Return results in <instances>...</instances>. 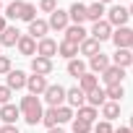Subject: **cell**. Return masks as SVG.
I'll return each mask as SVG.
<instances>
[{
  "label": "cell",
  "instance_id": "cell-1",
  "mask_svg": "<svg viewBox=\"0 0 133 133\" xmlns=\"http://www.w3.org/2000/svg\"><path fill=\"white\" fill-rule=\"evenodd\" d=\"M21 112H24V117H26V123L29 125H37L39 120H42V104H39V99L31 94V97H24L21 99Z\"/></svg>",
  "mask_w": 133,
  "mask_h": 133
},
{
  "label": "cell",
  "instance_id": "cell-2",
  "mask_svg": "<svg viewBox=\"0 0 133 133\" xmlns=\"http://www.w3.org/2000/svg\"><path fill=\"white\" fill-rule=\"evenodd\" d=\"M44 99L50 102V107H60V104H63V99H65V89H63L60 84L47 86V89H44Z\"/></svg>",
  "mask_w": 133,
  "mask_h": 133
},
{
  "label": "cell",
  "instance_id": "cell-3",
  "mask_svg": "<svg viewBox=\"0 0 133 133\" xmlns=\"http://www.w3.org/2000/svg\"><path fill=\"white\" fill-rule=\"evenodd\" d=\"M130 37H133V29H128V26H120V29L112 34V39H115L117 50H128V44H130Z\"/></svg>",
  "mask_w": 133,
  "mask_h": 133
},
{
  "label": "cell",
  "instance_id": "cell-4",
  "mask_svg": "<svg viewBox=\"0 0 133 133\" xmlns=\"http://www.w3.org/2000/svg\"><path fill=\"white\" fill-rule=\"evenodd\" d=\"M26 86H29V91L37 97V94H44V89H47L50 84H47V78H44V76H37V73H34L31 78H26Z\"/></svg>",
  "mask_w": 133,
  "mask_h": 133
},
{
  "label": "cell",
  "instance_id": "cell-5",
  "mask_svg": "<svg viewBox=\"0 0 133 133\" xmlns=\"http://www.w3.org/2000/svg\"><path fill=\"white\" fill-rule=\"evenodd\" d=\"M65 39L73 42V44H81V42L86 39V29H84V26H78V24H73V26L65 29Z\"/></svg>",
  "mask_w": 133,
  "mask_h": 133
},
{
  "label": "cell",
  "instance_id": "cell-6",
  "mask_svg": "<svg viewBox=\"0 0 133 133\" xmlns=\"http://www.w3.org/2000/svg\"><path fill=\"white\" fill-rule=\"evenodd\" d=\"M128 8H123V5H115L112 11H110V21L107 24H115V26H125V21H128Z\"/></svg>",
  "mask_w": 133,
  "mask_h": 133
},
{
  "label": "cell",
  "instance_id": "cell-7",
  "mask_svg": "<svg viewBox=\"0 0 133 133\" xmlns=\"http://www.w3.org/2000/svg\"><path fill=\"white\" fill-rule=\"evenodd\" d=\"M37 52H39V57H47V60H50V57H52V55L57 52V42H55V39H47V37H44V39H42V42L37 44Z\"/></svg>",
  "mask_w": 133,
  "mask_h": 133
},
{
  "label": "cell",
  "instance_id": "cell-8",
  "mask_svg": "<svg viewBox=\"0 0 133 133\" xmlns=\"http://www.w3.org/2000/svg\"><path fill=\"white\" fill-rule=\"evenodd\" d=\"M31 71H34L37 76H47V73L52 71V60H47V57H39V55H37V57L31 60Z\"/></svg>",
  "mask_w": 133,
  "mask_h": 133
},
{
  "label": "cell",
  "instance_id": "cell-9",
  "mask_svg": "<svg viewBox=\"0 0 133 133\" xmlns=\"http://www.w3.org/2000/svg\"><path fill=\"white\" fill-rule=\"evenodd\" d=\"M110 37H112V34H110V24H107V21H97L94 29H91V39L104 42V39H110Z\"/></svg>",
  "mask_w": 133,
  "mask_h": 133
},
{
  "label": "cell",
  "instance_id": "cell-10",
  "mask_svg": "<svg viewBox=\"0 0 133 133\" xmlns=\"http://www.w3.org/2000/svg\"><path fill=\"white\" fill-rule=\"evenodd\" d=\"M50 26L52 29H68V13L60 11V8H55L52 16H50Z\"/></svg>",
  "mask_w": 133,
  "mask_h": 133
},
{
  "label": "cell",
  "instance_id": "cell-11",
  "mask_svg": "<svg viewBox=\"0 0 133 133\" xmlns=\"http://www.w3.org/2000/svg\"><path fill=\"white\" fill-rule=\"evenodd\" d=\"M123 76H125V71H123V68H117V65H110V68L104 71V81H107V86L120 84V81H123Z\"/></svg>",
  "mask_w": 133,
  "mask_h": 133
},
{
  "label": "cell",
  "instance_id": "cell-12",
  "mask_svg": "<svg viewBox=\"0 0 133 133\" xmlns=\"http://www.w3.org/2000/svg\"><path fill=\"white\" fill-rule=\"evenodd\" d=\"M65 99H68L73 107H84V102H86V94H84L78 86H73V89H68V91H65Z\"/></svg>",
  "mask_w": 133,
  "mask_h": 133
},
{
  "label": "cell",
  "instance_id": "cell-13",
  "mask_svg": "<svg viewBox=\"0 0 133 133\" xmlns=\"http://www.w3.org/2000/svg\"><path fill=\"white\" fill-rule=\"evenodd\" d=\"M47 29H50V24H47V21H39V18H34V21L29 24V37H31V39H37V37H44V34H47Z\"/></svg>",
  "mask_w": 133,
  "mask_h": 133
},
{
  "label": "cell",
  "instance_id": "cell-14",
  "mask_svg": "<svg viewBox=\"0 0 133 133\" xmlns=\"http://www.w3.org/2000/svg\"><path fill=\"white\" fill-rule=\"evenodd\" d=\"M26 86V73L24 71H11L8 73V89H24Z\"/></svg>",
  "mask_w": 133,
  "mask_h": 133
},
{
  "label": "cell",
  "instance_id": "cell-15",
  "mask_svg": "<svg viewBox=\"0 0 133 133\" xmlns=\"http://www.w3.org/2000/svg\"><path fill=\"white\" fill-rule=\"evenodd\" d=\"M68 18H73V21L81 26V21H86V5H84V3H73L71 11H68Z\"/></svg>",
  "mask_w": 133,
  "mask_h": 133
},
{
  "label": "cell",
  "instance_id": "cell-16",
  "mask_svg": "<svg viewBox=\"0 0 133 133\" xmlns=\"http://www.w3.org/2000/svg\"><path fill=\"white\" fill-rule=\"evenodd\" d=\"M18 29H13V26H5V31H3V37H0V44H5V47H11V44H18Z\"/></svg>",
  "mask_w": 133,
  "mask_h": 133
},
{
  "label": "cell",
  "instance_id": "cell-17",
  "mask_svg": "<svg viewBox=\"0 0 133 133\" xmlns=\"http://www.w3.org/2000/svg\"><path fill=\"white\" fill-rule=\"evenodd\" d=\"M18 115H21V110H18V107H13V104H3V110H0V117H3L8 125H13Z\"/></svg>",
  "mask_w": 133,
  "mask_h": 133
},
{
  "label": "cell",
  "instance_id": "cell-18",
  "mask_svg": "<svg viewBox=\"0 0 133 133\" xmlns=\"http://www.w3.org/2000/svg\"><path fill=\"white\" fill-rule=\"evenodd\" d=\"M86 99H89V104H91V107H102V104L107 102V94H104V89H99V86H97L94 91H89V94H86Z\"/></svg>",
  "mask_w": 133,
  "mask_h": 133
},
{
  "label": "cell",
  "instance_id": "cell-19",
  "mask_svg": "<svg viewBox=\"0 0 133 133\" xmlns=\"http://www.w3.org/2000/svg\"><path fill=\"white\" fill-rule=\"evenodd\" d=\"M89 63H91V71H97V73H104V71L110 68V60H107V55H102V52L94 55Z\"/></svg>",
  "mask_w": 133,
  "mask_h": 133
},
{
  "label": "cell",
  "instance_id": "cell-20",
  "mask_svg": "<svg viewBox=\"0 0 133 133\" xmlns=\"http://www.w3.org/2000/svg\"><path fill=\"white\" fill-rule=\"evenodd\" d=\"M18 52H21V55H34V52H37V42H34L31 37H21V39H18Z\"/></svg>",
  "mask_w": 133,
  "mask_h": 133
},
{
  "label": "cell",
  "instance_id": "cell-21",
  "mask_svg": "<svg viewBox=\"0 0 133 133\" xmlns=\"http://www.w3.org/2000/svg\"><path fill=\"white\" fill-rule=\"evenodd\" d=\"M78 89H81L84 94L94 91V89H97V76H94V73H84V76H81V84H78Z\"/></svg>",
  "mask_w": 133,
  "mask_h": 133
},
{
  "label": "cell",
  "instance_id": "cell-22",
  "mask_svg": "<svg viewBox=\"0 0 133 133\" xmlns=\"http://www.w3.org/2000/svg\"><path fill=\"white\" fill-rule=\"evenodd\" d=\"M102 115L107 117V123L115 120V117L120 115V104H117V102H104V104H102Z\"/></svg>",
  "mask_w": 133,
  "mask_h": 133
},
{
  "label": "cell",
  "instance_id": "cell-23",
  "mask_svg": "<svg viewBox=\"0 0 133 133\" xmlns=\"http://www.w3.org/2000/svg\"><path fill=\"white\" fill-rule=\"evenodd\" d=\"M130 63H133L130 50H117L115 52V65H117V68H125V65H130Z\"/></svg>",
  "mask_w": 133,
  "mask_h": 133
},
{
  "label": "cell",
  "instance_id": "cell-24",
  "mask_svg": "<svg viewBox=\"0 0 133 133\" xmlns=\"http://www.w3.org/2000/svg\"><path fill=\"white\" fill-rule=\"evenodd\" d=\"M81 52L89 55V57L99 55V42H97V39H84V42H81Z\"/></svg>",
  "mask_w": 133,
  "mask_h": 133
},
{
  "label": "cell",
  "instance_id": "cell-25",
  "mask_svg": "<svg viewBox=\"0 0 133 133\" xmlns=\"http://www.w3.org/2000/svg\"><path fill=\"white\" fill-rule=\"evenodd\" d=\"M57 52L63 55V57H68V60H73V55L78 52V44H73V42H68V39H65L60 47H57Z\"/></svg>",
  "mask_w": 133,
  "mask_h": 133
},
{
  "label": "cell",
  "instance_id": "cell-26",
  "mask_svg": "<svg viewBox=\"0 0 133 133\" xmlns=\"http://www.w3.org/2000/svg\"><path fill=\"white\" fill-rule=\"evenodd\" d=\"M68 73L76 76V78H81V76L86 73V65H84L81 60H68Z\"/></svg>",
  "mask_w": 133,
  "mask_h": 133
},
{
  "label": "cell",
  "instance_id": "cell-27",
  "mask_svg": "<svg viewBox=\"0 0 133 133\" xmlns=\"http://www.w3.org/2000/svg\"><path fill=\"white\" fill-rule=\"evenodd\" d=\"M104 13V5L102 3H94V5H86V18H91L94 24L99 21V16Z\"/></svg>",
  "mask_w": 133,
  "mask_h": 133
},
{
  "label": "cell",
  "instance_id": "cell-28",
  "mask_svg": "<svg viewBox=\"0 0 133 133\" xmlns=\"http://www.w3.org/2000/svg\"><path fill=\"white\" fill-rule=\"evenodd\" d=\"M112 102H120L123 97H125V91H123V84H112V86H107V91H104Z\"/></svg>",
  "mask_w": 133,
  "mask_h": 133
},
{
  "label": "cell",
  "instance_id": "cell-29",
  "mask_svg": "<svg viewBox=\"0 0 133 133\" xmlns=\"http://www.w3.org/2000/svg\"><path fill=\"white\" fill-rule=\"evenodd\" d=\"M42 123H44L47 128H55V125H57V112H55V107H50L47 112H42Z\"/></svg>",
  "mask_w": 133,
  "mask_h": 133
},
{
  "label": "cell",
  "instance_id": "cell-30",
  "mask_svg": "<svg viewBox=\"0 0 133 133\" xmlns=\"http://www.w3.org/2000/svg\"><path fill=\"white\" fill-rule=\"evenodd\" d=\"M97 117V110L94 107H78V120H86V123H91Z\"/></svg>",
  "mask_w": 133,
  "mask_h": 133
},
{
  "label": "cell",
  "instance_id": "cell-31",
  "mask_svg": "<svg viewBox=\"0 0 133 133\" xmlns=\"http://www.w3.org/2000/svg\"><path fill=\"white\" fill-rule=\"evenodd\" d=\"M21 8H24V3H18V0H16V3H11V5H8L5 16H8V18H21Z\"/></svg>",
  "mask_w": 133,
  "mask_h": 133
},
{
  "label": "cell",
  "instance_id": "cell-32",
  "mask_svg": "<svg viewBox=\"0 0 133 133\" xmlns=\"http://www.w3.org/2000/svg\"><path fill=\"white\" fill-rule=\"evenodd\" d=\"M34 13H37V8H34L31 3H24V8H21V18L31 24V21H34Z\"/></svg>",
  "mask_w": 133,
  "mask_h": 133
},
{
  "label": "cell",
  "instance_id": "cell-33",
  "mask_svg": "<svg viewBox=\"0 0 133 133\" xmlns=\"http://www.w3.org/2000/svg\"><path fill=\"white\" fill-rule=\"evenodd\" d=\"M91 130V123H86V120H73V133H89Z\"/></svg>",
  "mask_w": 133,
  "mask_h": 133
},
{
  "label": "cell",
  "instance_id": "cell-34",
  "mask_svg": "<svg viewBox=\"0 0 133 133\" xmlns=\"http://www.w3.org/2000/svg\"><path fill=\"white\" fill-rule=\"evenodd\" d=\"M55 112H57V123H65V120H71V117H73L71 107H55Z\"/></svg>",
  "mask_w": 133,
  "mask_h": 133
},
{
  "label": "cell",
  "instance_id": "cell-35",
  "mask_svg": "<svg viewBox=\"0 0 133 133\" xmlns=\"http://www.w3.org/2000/svg\"><path fill=\"white\" fill-rule=\"evenodd\" d=\"M0 73H11V57L0 55Z\"/></svg>",
  "mask_w": 133,
  "mask_h": 133
},
{
  "label": "cell",
  "instance_id": "cell-36",
  "mask_svg": "<svg viewBox=\"0 0 133 133\" xmlns=\"http://www.w3.org/2000/svg\"><path fill=\"white\" fill-rule=\"evenodd\" d=\"M8 99H11V89L0 86V104H8Z\"/></svg>",
  "mask_w": 133,
  "mask_h": 133
},
{
  "label": "cell",
  "instance_id": "cell-37",
  "mask_svg": "<svg viewBox=\"0 0 133 133\" xmlns=\"http://www.w3.org/2000/svg\"><path fill=\"white\" fill-rule=\"evenodd\" d=\"M39 8H42V11H47V13H52L57 5H55V0H42V3H39Z\"/></svg>",
  "mask_w": 133,
  "mask_h": 133
},
{
  "label": "cell",
  "instance_id": "cell-38",
  "mask_svg": "<svg viewBox=\"0 0 133 133\" xmlns=\"http://www.w3.org/2000/svg\"><path fill=\"white\" fill-rule=\"evenodd\" d=\"M94 133H112V125H110V123L104 120V123H99V125L94 128Z\"/></svg>",
  "mask_w": 133,
  "mask_h": 133
},
{
  "label": "cell",
  "instance_id": "cell-39",
  "mask_svg": "<svg viewBox=\"0 0 133 133\" xmlns=\"http://www.w3.org/2000/svg\"><path fill=\"white\" fill-rule=\"evenodd\" d=\"M0 133H18V128H13V125H5V128H0Z\"/></svg>",
  "mask_w": 133,
  "mask_h": 133
},
{
  "label": "cell",
  "instance_id": "cell-40",
  "mask_svg": "<svg viewBox=\"0 0 133 133\" xmlns=\"http://www.w3.org/2000/svg\"><path fill=\"white\" fill-rule=\"evenodd\" d=\"M115 133H133V130H130V128H117Z\"/></svg>",
  "mask_w": 133,
  "mask_h": 133
},
{
  "label": "cell",
  "instance_id": "cell-41",
  "mask_svg": "<svg viewBox=\"0 0 133 133\" xmlns=\"http://www.w3.org/2000/svg\"><path fill=\"white\" fill-rule=\"evenodd\" d=\"M5 31V18H0V34Z\"/></svg>",
  "mask_w": 133,
  "mask_h": 133
},
{
  "label": "cell",
  "instance_id": "cell-42",
  "mask_svg": "<svg viewBox=\"0 0 133 133\" xmlns=\"http://www.w3.org/2000/svg\"><path fill=\"white\" fill-rule=\"evenodd\" d=\"M47 133H63V130H60V128H50Z\"/></svg>",
  "mask_w": 133,
  "mask_h": 133
},
{
  "label": "cell",
  "instance_id": "cell-43",
  "mask_svg": "<svg viewBox=\"0 0 133 133\" xmlns=\"http://www.w3.org/2000/svg\"><path fill=\"white\" fill-rule=\"evenodd\" d=\"M97 3H102V5H104V3H110V0H97Z\"/></svg>",
  "mask_w": 133,
  "mask_h": 133
},
{
  "label": "cell",
  "instance_id": "cell-44",
  "mask_svg": "<svg viewBox=\"0 0 133 133\" xmlns=\"http://www.w3.org/2000/svg\"><path fill=\"white\" fill-rule=\"evenodd\" d=\"M128 47H133V37H130V44H128Z\"/></svg>",
  "mask_w": 133,
  "mask_h": 133
},
{
  "label": "cell",
  "instance_id": "cell-45",
  "mask_svg": "<svg viewBox=\"0 0 133 133\" xmlns=\"http://www.w3.org/2000/svg\"><path fill=\"white\" fill-rule=\"evenodd\" d=\"M128 13H130V16H133V5H130V11H128Z\"/></svg>",
  "mask_w": 133,
  "mask_h": 133
},
{
  "label": "cell",
  "instance_id": "cell-46",
  "mask_svg": "<svg viewBox=\"0 0 133 133\" xmlns=\"http://www.w3.org/2000/svg\"><path fill=\"white\" fill-rule=\"evenodd\" d=\"M130 130H133V117H130Z\"/></svg>",
  "mask_w": 133,
  "mask_h": 133
}]
</instances>
